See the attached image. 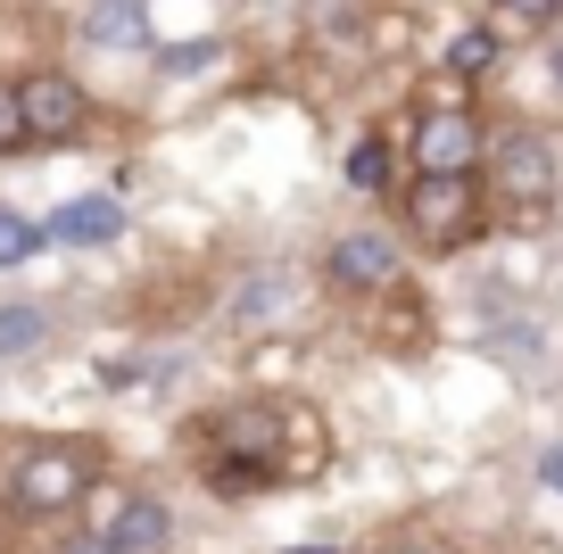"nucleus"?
I'll use <instances>...</instances> for the list:
<instances>
[{"label": "nucleus", "mask_w": 563, "mask_h": 554, "mask_svg": "<svg viewBox=\"0 0 563 554\" xmlns=\"http://www.w3.org/2000/svg\"><path fill=\"white\" fill-rule=\"evenodd\" d=\"M199 431H208L199 439V472H208L216 497H249V488L282 480V431L265 406H232V414L199 422Z\"/></svg>", "instance_id": "nucleus-1"}, {"label": "nucleus", "mask_w": 563, "mask_h": 554, "mask_svg": "<svg viewBox=\"0 0 563 554\" xmlns=\"http://www.w3.org/2000/svg\"><path fill=\"white\" fill-rule=\"evenodd\" d=\"M406 232L422 248H464L481 232V174H415L406 182Z\"/></svg>", "instance_id": "nucleus-2"}, {"label": "nucleus", "mask_w": 563, "mask_h": 554, "mask_svg": "<svg viewBox=\"0 0 563 554\" xmlns=\"http://www.w3.org/2000/svg\"><path fill=\"white\" fill-rule=\"evenodd\" d=\"M75 497H91V455L84 447H25L18 472H9V513L42 521V513H67Z\"/></svg>", "instance_id": "nucleus-3"}, {"label": "nucleus", "mask_w": 563, "mask_h": 554, "mask_svg": "<svg viewBox=\"0 0 563 554\" xmlns=\"http://www.w3.org/2000/svg\"><path fill=\"white\" fill-rule=\"evenodd\" d=\"M481 157H489V141H481L473 108H464V84L431 91V108L415 124V174H481Z\"/></svg>", "instance_id": "nucleus-4"}, {"label": "nucleus", "mask_w": 563, "mask_h": 554, "mask_svg": "<svg viewBox=\"0 0 563 554\" xmlns=\"http://www.w3.org/2000/svg\"><path fill=\"white\" fill-rule=\"evenodd\" d=\"M18 100H25V141H75V133H84V117H91L84 84H75V75H58V67L25 75Z\"/></svg>", "instance_id": "nucleus-5"}, {"label": "nucleus", "mask_w": 563, "mask_h": 554, "mask_svg": "<svg viewBox=\"0 0 563 554\" xmlns=\"http://www.w3.org/2000/svg\"><path fill=\"white\" fill-rule=\"evenodd\" d=\"M323 274H332L340 290H389V281L406 274V257H398L389 232H340L332 257H323Z\"/></svg>", "instance_id": "nucleus-6"}, {"label": "nucleus", "mask_w": 563, "mask_h": 554, "mask_svg": "<svg viewBox=\"0 0 563 554\" xmlns=\"http://www.w3.org/2000/svg\"><path fill=\"white\" fill-rule=\"evenodd\" d=\"M489 166H497V182H506V199H522V208H547V199H555V149H547L539 133H506L489 149Z\"/></svg>", "instance_id": "nucleus-7"}, {"label": "nucleus", "mask_w": 563, "mask_h": 554, "mask_svg": "<svg viewBox=\"0 0 563 554\" xmlns=\"http://www.w3.org/2000/svg\"><path fill=\"white\" fill-rule=\"evenodd\" d=\"M117 232H124V208L108 191L100 199H67V208L51 215V241H67V248H108Z\"/></svg>", "instance_id": "nucleus-8"}, {"label": "nucleus", "mask_w": 563, "mask_h": 554, "mask_svg": "<svg viewBox=\"0 0 563 554\" xmlns=\"http://www.w3.org/2000/svg\"><path fill=\"white\" fill-rule=\"evenodd\" d=\"M166 538H175V521H166L158 497H124L117 521H108V546L117 554H166Z\"/></svg>", "instance_id": "nucleus-9"}, {"label": "nucleus", "mask_w": 563, "mask_h": 554, "mask_svg": "<svg viewBox=\"0 0 563 554\" xmlns=\"http://www.w3.org/2000/svg\"><path fill=\"white\" fill-rule=\"evenodd\" d=\"M84 42H100V51H150V9L141 0H91Z\"/></svg>", "instance_id": "nucleus-10"}, {"label": "nucleus", "mask_w": 563, "mask_h": 554, "mask_svg": "<svg viewBox=\"0 0 563 554\" xmlns=\"http://www.w3.org/2000/svg\"><path fill=\"white\" fill-rule=\"evenodd\" d=\"M51 248V224H25L18 208H0V265H25Z\"/></svg>", "instance_id": "nucleus-11"}, {"label": "nucleus", "mask_w": 563, "mask_h": 554, "mask_svg": "<svg viewBox=\"0 0 563 554\" xmlns=\"http://www.w3.org/2000/svg\"><path fill=\"white\" fill-rule=\"evenodd\" d=\"M42 331H51V314H42V307H0V356L42 347Z\"/></svg>", "instance_id": "nucleus-12"}, {"label": "nucleus", "mask_w": 563, "mask_h": 554, "mask_svg": "<svg viewBox=\"0 0 563 554\" xmlns=\"http://www.w3.org/2000/svg\"><path fill=\"white\" fill-rule=\"evenodd\" d=\"M349 182H356V191H389V141L382 133H365L349 149Z\"/></svg>", "instance_id": "nucleus-13"}, {"label": "nucleus", "mask_w": 563, "mask_h": 554, "mask_svg": "<svg viewBox=\"0 0 563 554\" xmlns=\"http://www.w3.org/2000/svg\"><path fill=\"white\" fill-rule=\"evenodd\" d=\"M489 58H497V34H464V42H448V75H489Z\"/></svg>", "instance_id": "nucleus-14"}, {"label": "nucleus", "mask_w": 563, "mask_h": 554, "mask_svg": "<svg viewBox=\"0 0 563 554\" xmlns=\"http://www.w3.org/2000/svg\"><path fill=\"white\" fill-rule=\"evenodd\" d=\"M282 290H290V281H282V274L249 281V290H241V307H232V314H241V323H257V314H274V307H282Z\"/></svg>", "instance_id": "nucleus-15"}, {"label": "nucleus", "mask_w": 563, "mask_h": 554, "mask_svg": "<svg viewBox=\"0 0 563 554\" xmlns=\"http://www.w3.org/2000/svg\"><path fill=\"white\" fill-rule=\"evenodd\" d=\"M9 149H25V100H18V84H0V157Z\"/></svg>", "instance_id": "nucleus-16"}, {"label": "nucleus", "mask_w": 563, "mask_h": 554, "mask_svg": "<svg viewBox=\"0 0 563 554\" xmlns=\"http://www.w3.org/2000/svg\"><path fill=\"white\" fill-rule=\"evenodd\" d=\"M216 67V42H183V51H166V75H199Z\"/></svg>", "instance_id": "nucleus-17"}, {"label": "nucleus", "mask_w": 563, "mask_h": 554, "mask_svg": "<svg viewBox=\"0 0 563 554\" xmlns=\"http://www.w3.org/2000/svg\"><path fill=\"white\" fill-rule=\"evenodd\" d=\"M555 9L563 0H506V18H522V25H555Z\"/></svg>", "instance_id": "nucleus-18"}, {"label": "nucleus", "mask_w": 563, "mask_h": 554, "mask_svg": "<svg viewBox=\"0 0 563 554\" xmlns=\"http://www.w3.org/2000/svg\"><path fill=\"white\" fill-rule=\"evenodd\" d=\"M58 554H117V546H108V530H75V538H58Z\"/></svg>", "instance_id": "nucleus-19"}, {"label": "nucleus", "mask_w": 563, "mask_h": 554, "mask_svg": "<svg viewBox=\"0 0 563 554\" xmlns=\"http://www.w3.org/2000/svg\"><path fill=\"white\" fill-rule=\"evenodd\" d=\"M539 472H547V488L563 497V447H547V464H539Z\"/></svg>", "instance_id": "nucleus-20"}, {"label": "nucleus", "mask_w": 563, "mask_h": 554, "mask_svg": "<svg viewBox=\"0 0 563 554\" xmlns=\"http://www.w3.org/2000/svg\"><path fill=\"white\" fill-rule=\"evenodd\" d=\"M282 554H340V546H282Z\"/></svg>", "instance_id": "nucleus-21"}, {"label": "nucleus", "mask_w": 563, "mask_h": 554, "mask_svg": "<svg viewBox=\"0 0 563 554\" xmlns=\"http://www.w3.org/2000/svg\"><path fill=\"white\" fill-rule=\"evenodd\" d=\"M555 91H563V42H555Z\"/></svg>", "instance_id": "nucleus-22"}, {"label": "nucleus", "mask_w": 563, "mask_h": 554, "mask_svg": "<svg viewBox=\"0 0 563 554\" xmlns=\"http://www.w3.org/2000/svg\"><path fill=\"white\" fill-rule=\"evenodd\" d=\"M398 554H422V546H398Z\"/></svg>", "instance_id": "nucleus-23"}]
</instances>
